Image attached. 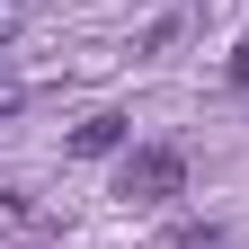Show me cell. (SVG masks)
I'll return each mask as SVG.
<instances>
[{"label":"cell","instance_id":"cell-1","mask_svg":"<svg viewBox=\"0 0 249 249\" xmlns=\"http://www.w3.org/2000/svg\"><path fill=\"white\" fill-rule=\"evenodd\" d=\"M116 196H124V205H169V196H187V151L134 142V151L116 160Z\"/></svg>","mask_w":249,"mask_h":249},{"label":"cell","instance_id":"cell-2","mask_svg":"<svg viewBox=\"0 0 249 249\" xmlns=\"http://www.w3.org/2000/svg\"><path fill=\"white\" fill-rule=\"evenodd\" d=\"M71 151H80V160H124V116H107V107L80 116L71 124Z\"/></svg>","mask_w":249,"mask_h":249},{"label":"cell","instance_id":"cell-3","mask_svg":"<svg viewBox=\"0 0 249 249\" xmlns=\"http://www.w3.org/2000/svg\"><path fill=\"white\" fill-rule=\"evenodd\" d=\"M0 213H9V223H18V231H36V223H45V205H36V196H27V187H9V196H0Z\"/></svg>","mask_w":249,"mask_h":249},{"label":"cell","instance_id":"cell-4","mask_svg":"<svg viewBox=\"0 0 249 249\" xmlns=\"http://www.w3.org/2000/svg\"><path fill=\"white\" fill-rule=\"evenodd\" d=\"M169 249H223V231H213V223H187V231H169Z\"/></svg>","mask_w":249,"mask_h":249},{"label":"cell","instance_id":"cell-5","mask_svg":"<svg viewBox=\"0 0 249 249\" xmlns=\"http://www.w3.org/2000/svg\"><path fill=\"white\" fill-rule=\"evenodd\" d=\"M18 107H27V89H18L9 71H0V116H18Z\"/></svg>","mask_w":249,"mask_h":249},{"label":"cell","instance_id":"cell-6","mask_svg":"<svg viewBox=\"0 0 249 249\" xmlns=\"http://www.w3.org/2000/svg\"><path fill=\"white\" fill-rule=\"evenodd\" d=\"M18 18H27V9H18V0H0V45H9V36H18Z\"/></svg>","mask_w":249,"mask_h":249},{"label":"cell","instance_id":"cell-7","mask_svg":"<svg viewBox=\"0 0 249 249\" xmlns=\"http://www.w3.org/2000/svg\"><path fill=\"white\" fill-rule=\"evenodd\" d=\"M231 80H240V89H249V36H240V45H231Z\"/></svg>","mask_w":249,"mask_h":249},{"label":"cell","instance_id":"cell-8","mask_svg":"<svg viewBox=\"0 0 249 249\" xmlns=\"http://www.w3.org/2000/svg\"><path fill=\"white\" fill-rule=\"evenodd\" d=\"M27 249H36V240H27Z\"/></svg>","mask_w":249,"mask_h":249}]
</instances>
